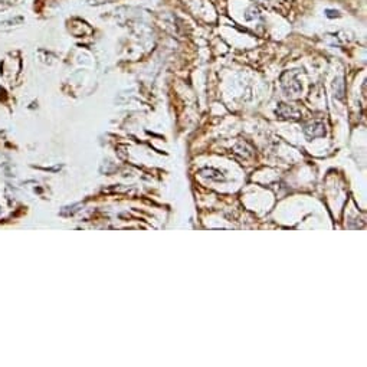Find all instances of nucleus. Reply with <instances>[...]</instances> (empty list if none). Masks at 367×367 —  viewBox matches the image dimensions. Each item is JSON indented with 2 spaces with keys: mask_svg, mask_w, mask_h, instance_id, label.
<instances>
[{
  "mask_svg": "<svg viewBox=\"0 0 367 367\" xmlns=\"http://www.w3.org/2000/svg\"><path fill=\"white\" fill-rule=\"evenodd\" d=\"M246 19L248 21H252V19H255V18H259V10L257 7H251V9H248L246 10Z\"/></svg>",
  "mask_w": 367,
  "mask_h": 367,
  "instance_id": "obj_1",
  "label": "nucleus"
},
{
  "mask_svg": "<svg viewBox=\"0 0 367 367\" xmlns=\"http://www.w3.org/2000/svg\"><path fill=\"white\" fill-rule=\"evenodd\" d=\"M325 13H327L328 18H339V16H340V12H339V10H330V9H328V10H325Z\"/></svg>",
  "mask_w": 367,
  "mask_h": 367,
  "instance_id": "obj_2",
  "label": "nucleus"
},
{
  "mask_svg": "<svg viewBox=\"0 0 367 367\" xmlns=\"http://www.w3.org/2000/svg\"><path fill=\"white\" fill-rule=\"evenodd\" d=\"M255 1H258V3H266L268 0H255Z\"/></svg>",
  "mask_w": 367,
  "mask_h": 367,
  "instance_id": "obj_3",
  "label": "nucleus"
}]
</instances>
